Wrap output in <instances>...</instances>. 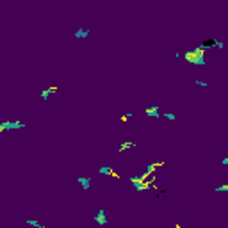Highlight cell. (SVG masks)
I'll list each match as a JSON object with an SVG mask.
<instances>
[{
  "label": "cell",
  "instance_id": "obj_11",
  "mask_svg": "<svg viewBox=\"0 0 228 228\" xmlns=\"http://www.w3.org/2000/svg\"><path fill=\"white\" fill-rule=\"evenodd\" d=\"M194 52L200 55V57H203L205 55V48H201V47H198V48H194Z\"/></svg>",
  "mask_w": 228,
  "mask_h": 228
},
{
  "label": "cell",
  "instance_id": "obj_4",
  "mask_svg": "<svg viewBox=\"0 0 228 228\" xmlns=\"http://www.w3.org/2000/svg\"><path fill=\"white\" fill-rule=\"evenodd\" d=\"M100 173H103V175H109V176H114L116 180H120V175L114 171V169H110V168H100Z\"/></svg>",
  "mask_w": 228,
  "mask_h": 228
},
{
  "label": "cell",
  "instance_id": "obj_15",
  "mask_svg": "<svg viewBox=\"0 0 228 228\" xmlns=\"http://www.w3.org/2000/svg\"><path fill=\"white\" fill-rule=\"evenodd\" d=\"M175 228H182V226H180V224H178V223H176V224H175Z\"/></svg>",
  "mask_w": 228,
  "mask_h": 228
},
{
  "label": "cell",
  "instance_id": "obj_14",
  "mask_svg": "<svg viewBox=\"0 0 228 228\" xmlns=\"http://www.w3.org/2000/svg\"><path fill=\"white\" fill-rule=\"evenodd\" d=\"M223 164H228V159H223Z\"/></svg>",
  "mask_w": 228,
  "mask_h": 228
},
{
  "label": "cell",
  "instance_id": "obj_8",
  "mask_svg": "<svg viewBox=\"0 0 228 228\" xmlns=\"http://www.w3.org/2000/svg\"><path fill=\"white\" fill-rule=\"evenodd\" d=\"M95 221H96V223L105 224V223H107V219H105V212H103V210H100V212H98V216L95 217Z\"/></svg>",
  "mask_w": 228,
  "mask_h": 228
},
{
  "label": "cell",
  "instance_id": "obj_2",
  "mask_svg": "<svg viewBox=\"0 0 228 228\" xmlns=\"http://www.w3.org/2000/svg\"><path fill=\"white\" fill-rule=\"evenodd\" d=\"M200 47L201 48H212V47H219V48H223V43H219L217 39H214V38H210V39H205V41H201L200 43Z\"/></svg>",
  "mask_w": 228,
  "mask_h": 228
},
{
  "label": "cell",
  "instance_id": "obj_5",
  "mask_svg": "<svg viewBox=\"0 0 228 228\" xmlns=\"http://www.w3.org/2000/svg\"><path fill=\"white\" fill-rule=\"evenodd\" d=\"M55 91H57V87H55V86H50L48 89L41 91V98H43V100H47V98H48V96H50L52 93H55Z\"/></svg>",
  "mask_w": 228,
  "mask_h": 228
},
{
  "label": "cell",
  "instance_id": "obj_13",
  "mask_svg": "<svg viewBox=\"0 0 228 228\" xmlns=\"http://www.w3.org/2000/svg\"><path fill=\"white\" fill-rule=\"evenodd\" d=\"M130 116H132V114H123V116H121L120 120H121V121L125 123V121H128V118H130Z\"/></svg>",
  "mask_w": 228,
  "mask_h": 228
},
{
  "label": "cell",
  "instance_id": "obj_7",
  "mask_svg": "<svg viewBox=\"0 0 228 228\" xmlns=\"http://www.w3.org/2000/svg\"><path fill=\"white\" fill-rule=\"evenodd\" d=\"M134 146H135V143H123V144H120L118 152H120V153H123L125 150H128V148H134Z\"/></svg>",
  "mask_w": 228,
  "mask_h": 228
},
{
  "label": "cell",
  "instance_id": "obj_9",
  "mask_svg": "<svg viewBox=\"0 0 228 228\" xmlns=\"http://www.w3.org/2000/svg\"><path fill=\"white\" fill-rule=\"evenodd\" d=\"M79 182L82 184L84 189H89V184H91V178H79Z\"/></svg>",
  "mask_w": 228,
  "mask_h": 228
},
{
  "label": "cell",
  "instance_id": "obj_1",
  "mask_svg": "<svg viewBox=\"0 0 228 228\" xmlns=\"http://www.w3.org/2000/svg\"><path fill=\"white\" fill-rule=\"evenodd\" d=\"M186 61H187V62H193V64H205V59H203V57H200L194 50L186 52Z\"/></svg>",
  "mask_w": 228,
  "mask_h": 228
},
{
  "label": "cell",
  "instance_id": "obj_10",
  "mask_svg": "<svg viewBox=\"0 0 228 228\" xmlns=\"http://www.w3.org/2000/svg\"><path fill=\"white\" fill-rule=\"evenodd\" d=\"M27 224H32V226H36V228H45L43 224H39L38 221H32V219H27Z\"/></svg>",
  "mask_w": 228,
  "mask_h": 228
},
{
  "label": "cell",
  "instance_id": "obj_6",
  "mask_svg": "<svg viewBox=\"0 0 228 228\" xmlns=\"http://www.w3.org/2000/svg\"><path fill=\"white\" fill-rule=\"evenodd\" d=\"M144 114H146V116H152V118H155V116H159V107H157V105H153V107H148V109L144 110Z\"/></svg>",
  "mask_w": 228,
  "mask_h": 228
},
{
  "label": "cell",
  "instance_id": "obj_12",
  "mask_svg": "<svg viewBox=\"0 0 228 228\" xmlns=\"http://www.w3.org/2000/svg\"><path fill=\"white\" fill-rule=\"evenodd\" d=\"M87 34H89V30H79L75 36H77V38H84V36H87Z\"/></svg>",
  "mask_w": 228,
  "mask_h": 228
},
{
  "label": "cell",
  "instance_id": "obj_3",
  "mask_svg": "<svg viewBox=\"0 0 228 228\" xmlns=\"http://www.w3.org/2000/svg\"><path fill=\"white\" fill-rule=\"evenodd\" d=\"M14 127H23V123H11V121H4L2 125H0V132L9 130V128H14Z\"/></svg>",
  "mask_w": 228,
  "mask_h": 228
}]
</instances>
